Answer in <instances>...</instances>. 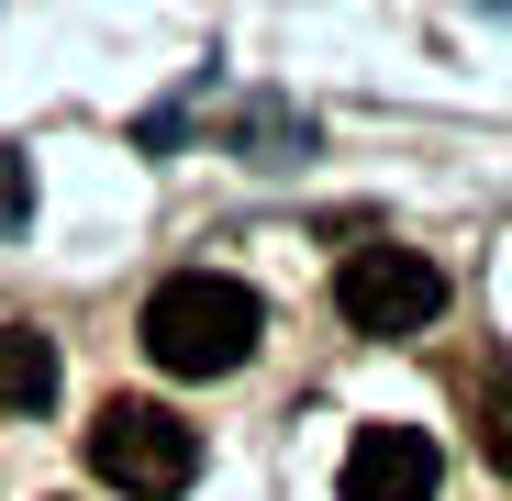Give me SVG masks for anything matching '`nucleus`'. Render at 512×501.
Returning <instances> with one entry per match:
<instances>
[{
    "label": "nucleus",
    "mask_w": 512,
    "mask_h": 501,
    "mask_svg": "<svg viewBox=\"0 0 512 501\" xmlns=\"http://www.w3.org/2000/svg\"><path fill=\"white\" fill-rule=\"evenodd\" d=\"M56 401V334L0 323V412H45Z\"/></svg>",
    "instance_id": "nucleus-5"
},
{
    "label": "nucleus",
    "mask_w": 512,
    "mask_h": 501,
    "mask_svg": "<svg viewBox=\"0 0 512 501\" xmlns=\"http://www.w3.org/2000/svg\"><path fill=\"white\" fill-rule=\"evenodd\" d=\"M479 457L512 479V368H490V379H479Z\"/></svg>",
    "instance_id": "nucleus-6"
},
{
    "label": "nucleus",
    "mask_w": 512,
    "mask_h": 501,
    "mask_svg": "<svg viewBox=\"0 0 512 501\" xmlns=\"http://www.w3.org/2000/svg\"><path fill=\"white\" fill-rule=\"evenodd\" d=\"M256 334H268V301L223 268H179L156 301H145V357L167 379H234L256 357Z\"/></svg>",
    "instance_id": "nucleus-1"
},
{
    "label": "nucleus",
    "mask_w": 512,
    "mask_h": 501,
    "mask_svg": "<svg viewBox=\"0 0 512 501\" xmlns=\"http://www.w3.org/2000/svg\"><path fill=\"white\" fill-rule=\"evenodd\" d=\"M435 435H412V424H368L357 446H346V501H435Z\"/></svg>",
    "instance_id": "nucleus-4"
},
{
    "label": "nucleus",
    "mask_w": 512,
    "mask_h": 501,
    "mask_svg": "<svg viewBox=\"0 0 512 501\" xmlns=\"http://www.w3.org/2000/svg\"><path fill=\"white\" fill-rule=\"evenodd\" d=\"M90 468H101L123 501H179V490L201 479V435H190L167 401H101V412H90Z\"/></svg>",
    "instance_id": "nucleus-2"
},
{
    "label": "nucleus",
    "mask_w": 512,
    "mask_h": 501,
    "mask_svg": "<svg viewBox=\"0 0 512 501\" xmlns=\"http://www.w3.org/2000/svg\"><path fill=\"white\" fill-rule=\"evenodd\" d=\"M334 312L357 334H423L446 312V268L423 257V245H357V257L334 268Z\"/></svg>",
    "instance_id": "nucleus-3"
}]
</instances>
